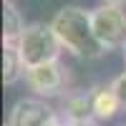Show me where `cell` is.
<instances>
[{"label": "cell", "mask_w": 126, "mask_h": 126, "mask_svg": "<svg viewBox=\"0 0 126 126\" xmlns=\"http://www.w3.org/2000/svg\"><path fill=\"white\" fill-rule=\"evenodd\" d=\"M50 25H53L63 50H68L71 56L81 61H98L101 56H106V48L101 46L96 30H93L91 10L78 5H63L61 10H56Z\"/></svg>", "instance_id": "6da1fadb"}, {"label": "cell", "mask_w": 126, "mask_h": 126, "mask_svg": "<svg viewBox=\"0 0 126 126\" xmlns=\"http://www.w3.org/2000/svg\"><path fill=\"white\" fill-rule=\"evenodd\" d=\"M15 46H18V53L23 58L25 68L58 61L61 50H63V46H61V40H58V35H56L50 23H30V25H25L23 35L18 38Z\"/></svg>", "instance_id": "7a4b0ae2"}, {"label": "cell", "mask_w": 126, "mask_h": 126, "mask_svg": "<svg viewBox=\"0 0 126 126\" xmlns=\"http://www.w3.org/2000/svg\"><path fill=\"white\" fill-rule=\"evenodd\" d=\"M91 20H93L96 38L106 48V53L126 48V10L121 5L101 3L98 8L91 10Z\"/></svg>", "instance_id": "3957f363"}, {"label": "cell", "mask_w": 126, "mask_h": 126, "mask_svg": "<svg viewBox=\"0 0 126 126\" xmlns=\"http://www.w3.org/2000/svg\"><path fill=\"white\" fill-rule=\"evenodd\" d=\"M8 126H61V113L40 96H25L13 103Z\"/></svg>", "instance_id": "277c9868"}, {"label": "cell", "mask_w": 126, "mask_h": 126, "mask_svg": "<svg viewBox=\"0 0 126 126\" xmlns=\"http://www.w3.org/2000/svg\"><path fill=\"white\" fill-rule=\"evenodd\" d=\"M25 83L28 88L40 98H56L63 96L68 86V68H63L61 61H50L43 66H33L25 71Z\"/></svg>", "instance_id": "5b68a950"}, {"label": "cell", "mask_w": 126, "mask_h": 126, "mask_svg": "<svg viewBox=\"0 0 126 126\" xmlns=\"http://www.w3.org/2000/svg\"><path fill=\"white\" fill-rule=\"evenodd\" d=\"M58 113L63 121H96L93 119V91L76 88V91L63 93Z\"/></svg>", "instance_id": "8992f818"}, {"label": "cell", "mask_w": 126, "mask_h": 126, "mask_svg": "<svg viewBox=\"0 0 126 126\" xmlns=\"http://www.w3.org/2000/svg\"><path fill=\"white\" fill-rule=\"evenodd\" d=\"M91 91H93V119L96 121H111L124 109L111 83H98Z\"/></svg>", "instance_id": "52a82bcc"}, {"label": "cell", "mask_w": 126, "mask_h": 126, "mask_svg": "<svg viewBox=\"0 0 126 126\" xmlns=\"http://www.w3.org/2000/svg\"><path fill=\"white\" fill-rule=\"evenodd\" d=\"M25 63L18 53L15 43H3V83L5 86H13L20 78H25Z\"/></svg>", "instance_id": "ba28073f"}, {"label": "cell", "mask_w": 126, "mask_h": 126, "mask_svg": "<svg viewBox=\"0 0 126 126\" xmlns=\"http://www.w3.org/2000/svg\"><path fill=\"white\" fill-rule=\"evenodd\" d=\"M23 30H25V20L20 15V10L10 0H5V5H3V43H18Z\"/></svg>", "instance_id": "9c48e42d"}, {"label": "cell", "mask_w": 126, "mask_h": 126, "mask_svg": "<svg viewBox=\"0 0 126 126\" xmlns=\"http://www.w3.org/2000/svg\"><path fill=\"white\" fill-rule=\"evenodd\" d=\"M111 86H113V91H116V96H119V101H121V106L126 109V68H124L119 76L111 81Z\"/></svg>", "instance_id": "30bf717a"}, {"label": "cell", "mask_w": 126, "mask_h": 126, "mask_svg": "<svg viewBox=\"0 0 126 126\" xmlns=\"http://www.w3.org/2000/svg\"><path fill=\"white\" fill-rule=\"evenodd\" d=\"M61 126H96V121H63L61 119Z\"/></svg>", "instance_id": "8fae6325"}, {"label": "cell", "mask_w": 126, "mask_h": 126, "mask_svg": "<svg viewBox=\"0 0 126 126\" xmlns=\"http://www.w3.org/2000/svg\"><path fill=\"white\" fill-rule=\"evenodd\" d=\"M101 3H106V5H121V8H126V0H101Z\"/></svg>", "instance_id": "7c38bea8"}, {"label": "cell", "mask_w": 126, "mask_h": 126, "mask_svg": "<svg viewBox=\"0 0 126 126\" xmlns=\"http://www.w3.org/2000/svg\"><path fill=\"white\" fill-rule=\"evenodd\" d=\"M124 61H126V48H124Z\"/></svg>", "instance_id": "4fadbf2b"}, {"label": "cell", "mask_w": 126, "mask_h": 126, "mask_svg": "<svg viewBox=\"0 0 126 126\" xmlns=\"http://www.w3.org/2000/svg\"><path fill=\"white\" fill-rule=\"evenodd\" d=\"M121 126H126V124H121Z\"/></svg>", "instance_id": "5bb4252c"}]
</instances>
